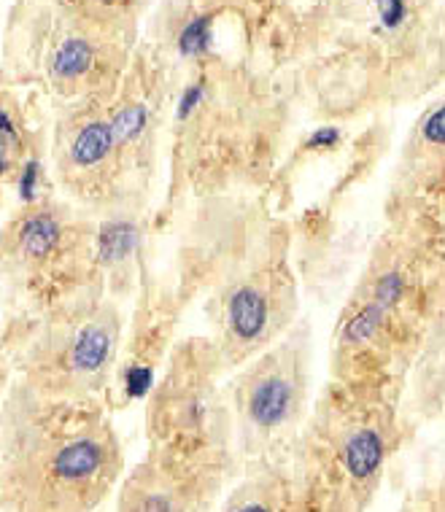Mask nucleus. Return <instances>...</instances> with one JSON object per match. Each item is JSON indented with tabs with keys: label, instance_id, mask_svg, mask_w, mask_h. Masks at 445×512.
<instances>
[{
	"label": "nucleus",
	"instance_id": "nucleus-15",
	"mask_svg": "<svg viewBox=\"0 0 445 512\" xmlns=\"http://www.w3.org/2000/svg\"><path fill=\"white\" fill-rule=\"evenodd\" d=\"M157 235L154 213H111L98 221V259L108 297L130 302L152 265L149 243Z\"/></svg>",
	"mask_w": 445,
	"mask_h": 512
},
{
	"label": "nucleus",
	"instance_id": "nucleus-18",
	"mask_svg": "<svg viewBox=\"0 0 445 512\" xmlns=\"http://www.w3.org/2000/svg\"><path fill=\"white\" fill-rule=\"evenodd\" d=\"M400 512H445V467L405 499Z\"/></svg>",
	"mask_w": 445,
	"mask_h": 512
},
{
	"label": "nucleus",
	"instance_id": "nucleus-5",
	"mask_svg": "<svg viewBox=\"0 0 445 512\" xmlns=\"http://www.w3.org/2000/svg\"><path fill=\"white\" fill-rule=\"evenodd\" d=\"M286 151L284 106L197 68L170 103L168 173L154 213L157 235L189 205L262 195Z\"/></svg>",
	"mask_w": 445,
	"mask_h": 512
},
{
	"label": "nucleus",
	"instance_id": "nucleus-2",
	"mask_svg": "<svg viewBox=\"0 0 445 512\" xmlns=\"http://www.w3.org/2000/svg\"><path fill=\"white\" fill-rule=\"evenodd\" d=\"M445 321V224L419 211L383 213L332 324L327 380L408 394Z\"/></svg>",
	"mask_w": 445,
	"mask_h": 512
},
{
	"label": "nucleus",
	"instance_id": "nucleus-3",
	"mask_svg": "<svg viewBox=\"0 0 445 512\" xmlns=\"http://www.w3.org/2000/svg\"><path fill=\"white\" fill-rule=\"evenodd\" d=\"M157 73L133 71L54 114L57 189L95 216L157 213L168 173V100Z\"/></svg>",
	"mask_w": 445,
	"mask_h": 512
},
{
	"label": "nucleus",
	"instance_id": "nucleus-1",
	"mask_svg": "<svg viewBox=\"0 0 445 512\" xmlns=\"http://www.w3.org/2000/svg\"><path fill=\"white\" fill-rule=\"evenodd\" d=\"M176 224L170 273L200 310L203 335L219 348L227 370H238L303 318L292 227L262 195L203 200Z\"/></svg>",
	"mask_w": 445,
	"mask_h": 512
},
{
	"label": "nucleus",
	"instance_id": "nucleus-17",
	"mask_svg": "<svg viewBox=\"0 0 445 512\" xmlns=\"http://www.w3.org/2000/svg\"><path fill=\"white\" fill-rule=\"evenodd\" d=\"M405 399L416 424L445 418V321L437 327L410 375Z\"/></svg>",
	"mask_w": 445,
	"mask_h": 512
},
{
	"label": "nucleus",
	"instance_id": "nucleus-10",
	"mask_svg": "<svg viewBox=\"0 0 445 512\" xmlns=\"http://www.w3.org/2000/svg\"><path fill=\"white\" fill-rule=\"evenodd\" d=\"M227 364L208 335H184L143 402L146 445L241 469L227 402Z\"/></svg>",
	"mask_w": 445,
	"mask_h": 512
},
{
	"label": "nucleus",
	"instance_id": "nucleus-16",
	"mask_svg": "<svg viewBox=\"0 0 445 512\" xmlns=\"http://www.w3.org/2000/svg\"><path fill=\"white\" fill-rule=\"evenodd\" d=\"M216 512H294L292 461L243 467Z\"/></svg>",
	"mask_w": 445,
	"mask_h": 512
},
{
	"label": "nucleus",
	"instance_id": "nucleus-9",
	"mask_svg": "<svg viewBox=\"0 0 445 512\" xmlns=\"http://www.w3.org/2000/svg\"><path fill=\"white\" fill-rule=\"evenodd\" d=\"M241 469L262 461H292L316 402L313 327L300 318L278 343L227 375Z\"/></svg>",
	"mask_w": 445,
	"mask_h": 512
},
{
	"label": "nucleus",
	"instance_id": "nucleus-6",
	"mask_svg": "<svg viewBox=\"0 0 445 512\" xmlns=\"http://www.w3.org/2000/svg\"><path fill=\"white\" fill-rule=\"evenodd\" d=\"M408 394L327 380L292 459L294 512H373L416 432Z\"/></svg>",
	"mask_w": 445,
	"mask_h": 512
},
{
	"label": "nucleus",
	"instance_id": "nucleus-7",
	"mask_svg": "<svg viewBox=\"0 0 445 512\" xmlns=\"http://www.w3.org/2000/svg\"><path fill=\"white\" fill-rule=\"evenodd\" d=\"M125 324V305L108 294L38 316L3 313L0 386L22 383L38 397L106 405Z\"/></svg>",
	"mask_w": 445,
	"mask_h": 512
},
{
	"label": "nucleus",
	"instance_id": "nucleus-11",
	"mask_svg": "<svg viewBox=\"0 0 445 512\" xmlns=\"http://www.w3.org/2000/svg\"><path fill=\"white\" fill-rule=\"evenodd\" d=\"M127 324L116 375L108 389L106 405L122 413L146 402L157 386L173 348L181 340V324L192 310L178 289L173 273H160L154 262L146 267L138 292L127 302Z\"/></svg>",
	"mask_w": 445,
	"mask_h": 512
},
{
	"label": "nucleus",
	"instance_id": "nucleus-13",
	"mask_svg": "<svg viewBox=\"0 0 445 512\" xmlns=\"http://www.w3.org/2000/svg\"><path fill=\"white\" fill-rule=\"evenodd\" d=\"M419 211L445 224V95L429 103L394 151L381 213Z\"/></svg>",
	"mask_w": 445,
	"mask_h": 512
},
{
	"label": "nucleus",
	"instance_id": "nucleus-4",
	"mask_svg": "<svg viewBox=\"0 0 445 512\" xmlns=\"http://www.w3.org/2000/svg\"><path fill=\"white\" fill-rule=\"evenodd\" d=\"M103 402L38 397L6 383L0 399V512H100L127 472Z\"/></svg>",
	"mask_w": 445,
	"mask_h": 512
},
{
	"label": "nucleus",
	"instance_id": "nucleus-8",
	"mask_svg": "<svg viewBox=\"0 0 445 512\" xmlns=\"http://www.w3.org/2000/svg\"><path fill=\"white\" fill-rule=\"evenodd\" d=\"M98 216L57 192L14 205L0 230L3 313H49L108 294L98 259Z\"/></svg>",
	"mask_w": 445,
	"mask_h": 512
},
{
	"label": "nucleus",
	"instance_id": "nucleus-14",
	"mask_svg": "<svg viewBox=\"0 0 445 512\" xmlns=\"http://www.w3.org/2000/svg\"><path fill=\"white\" fill-rule=\"evenodd\" d=\"M52 122L33 114L22 100L3 95L0 127V178L14 205H30L57 195L52 168Z\"/></svg>",
	"mask_w": 445,
	"mask_h": 512
},
{
	"label": "nucleus",
	"instance_id": "nucleus-12",
	"mask_svg": "<svg viewBox=\"0 0 445 512\" xmlns=\"http://www.w3.org/2000/svg\"><path fill=\"white\" fill-rule=\"evenodd\" d=\"M241 469L146 445L114 494V512H216Z\"/></svg>",
	"mask_w": 445,
	"mask_h": 512
}]
</instances>
